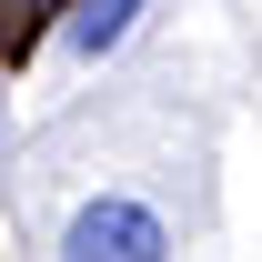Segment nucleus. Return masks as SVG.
Instances as JSON below:
<instances>
[{
  "label": "nucleus",
  "instance_id": "1",
  "mask_svg": "<svg viewBox=\"0 0 262 262\" xmlns=\"http://www.w3.org/2000/svg\"><path fill=\"white\" fill-rule=\"evenodd\" d=\"M61 262H171V232H162V212H151V202L101 192V202H81V212H71Z\"/></svg>",
  "mask_w": 262,
  "mask_h": 262
},
{
  "label": "nucleus",
  "instance_id": "2",
  "mask_svg": "<svg viewBox=\"0 0 262 262\" xmlns=\"http://www.w3.org/2000/svg\"><path fill=\"white\" fill-rule=\"evenodd\" d=\"M141 10H151V0H81V10H71V51H81V61H101Z\"/></svg>",
  "mask_w": 262,
  "mask_h": 262
}]
</instances>
